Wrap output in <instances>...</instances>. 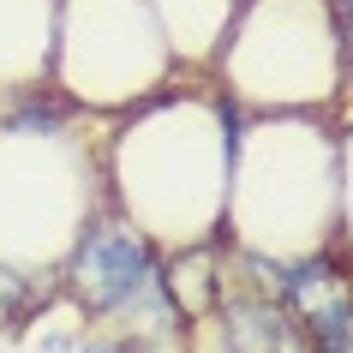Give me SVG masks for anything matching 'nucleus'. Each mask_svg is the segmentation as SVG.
<instances>
[{
    "label": "nucleus",
    "instance_id": "obj_1",
    "mask_svg": "<svg viewBox=\"0 0 353 353\" xmlns=\"http://www.w3.org/2000/svg\"><path fill=\"white\" fill-rule=\"evenodd\" d=\"M78 288H84L90 305H102V312L150 305V299H156V263H150V245L138 240L132 228H102V234H90L84 258H78Z\"/></svg>",
    "mask_w": 353,
    "mask_h": 353
},
{
    "label": "nucleus",
    "instance_id": "obj_2",
    "mask_svg": "<svg viewBox=\"0 0 353 353\" xmlns=\"http://www.w3.org/2000/svg\"><path fill=\"white\" fill-rule=\"evenodd\" d=\"M78 353H120V347H102V341H84Z\"/></svg>",
    "mask_w": 353,
    "mask_h": 353
}]
</instances>
